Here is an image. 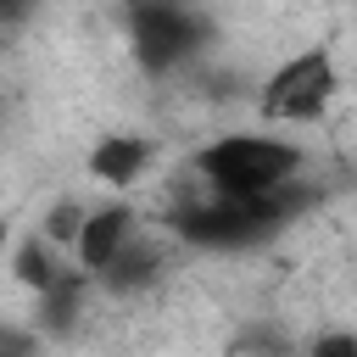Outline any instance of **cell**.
<instances>
[{"instance_id":"3957f363","label":"cell","mask_w":357,"mask_h":357,"mask_svg":"<svg viewBox=\"0 0 357 357\" xmlns=\"http://www.w3.org/2000/svg\"><path fill=\"white\" fill-rule=\"evenodd\" d=\"M134 45H139V61H145L151 73H162V67H173L178 56H190L195 22H190L184 11H173V6H139V11H134Z\"/></svg>"},{"instance_id":"6da1fadb","label":"cell","mask_w":357,"mask_h":357,"mask_svg":"<svg viewBox=\"0 0 357 357\" xmlns=\"http://www.w3.org/2000/svg\"><path fill=\"white\" fill-rule=\"evenodd\" d=\"M296 162H301L296 145L257 139V134H229V139H212L206 151H195L201 178L223 201H262V195H273L279 184H290Z\"/></svg>"},{"instance_id":"30bf717a","label":"cell","mask_w":357,"mask_h":357,"mask_svg":"<svg viewBox=\"0 0 357 357\" xmlns=\"http://www.w3.org/2000/svg\"><path fill=\"white\" fill-rule=\"evenodd\" d=\"M312 357H357V340L351 335H324V340H312Z\"/></svg>"},{"instance_id":"8992f818","label":"cell","mask_w":357,"mask_h":357,"mask_svg":"<svg viewBox=\"0 0 357 357\" xmlns=\"http://www.w3.org/2000/svg\"><path fill=\"white\" fill-rule=\"evenodd\" d=\"M45 301H39V318H45V329L50 335H67L73 324H78V301H84V273H61L50 290H39Z\"/></svg>"},{"instance_id":"277c9868","label":"cell","mask_w":357,"mask_h":357,"mask_svg":"<svg viewBox=\"0 0 357 357\" xmlns=\"http://www.w3.org/2000/svg\"><path fill=\"white\" fill-rule=\"evenodd\" d=\"M123 234H128V212L123 206H106V212H89L84 229H78V257L89 273H100L117 251H123Z\"/></svg>"},{"instance_id":"7c38bea8","label":"cell","mask_w":357,"mask_h":357,"mask_svg":"<svg viewBox=\"0 0 357 357\" xmlns=\"http://www.w3.org/2000/svg\"><path fill=\"white\" fill-rule=\"evenodd\" d=\"M0 251H6V223H0Z\"/></svg>"},{"instance_id":"ba28073f","label":"cell","mask_w":357,"mask_h":357,"mask_svg":"<svg viewBox=\"0 0 357 357\" xmlns=\"http://www.w3.org/2000/svg\"><path fill=\"white\" fill-rule=\"evenodd\" d=\"M17 279L33 284V290H50V284L61 279V268H56V257H50L45 240H28V245L17 251Z\"/></svg>"},{"instance_id":"52a82bcc","label":"cell","mask_w":357,"mask_h":357,"mask_svg":"<svg viewBox=\"0 0 357 357\" xmlns=\"http://www.w3.org/2000/svg\"><path fill=\"white\" fill-rule=\"evenodd\" d=\"M156 251H117L106 268H100V279L112 284V290H139V284H151L156 279Z\"/></svg>"},{"instance_id":"9c48e42d","label":"cell","mask_w":357,"mask_h":357,"mask_svg":"<svg viewBox=\"0 0 357 357\" xmlns=\"http://www.w3.org/2000/svg\"><path fill=\"white\" fill-rule=\"evenodd\" d=\"M78 229H84V212H78L73 201H61V206L45 218V234H50V240H78Z\"/></svg>"},{"instance_id":"7a4b0ae2","label":"cell","mask_w":357,"mask_h":357,"mask_svg":"<svg viewBox=\"0 0 357 357\" xmlns=\"http://www.w3.org/2000/svg\"><path fill=\"white\" fill-rule=\"evenodd\" d=\"M329 95H335V61H329L324 50H307V56L284 61V67L268 78V89H262V112H268V117H290V123H301V117H318Z\"/></svg>"},{"instance_id":"5b68a950","label":"cell","mask_w":357,"mask_h":357,"mask_svg":"<svg viewBox=\"0 0 357 357\" xmlns=\"http://www.w3.org/2000/svg\"><path fill=\"white\" fill-rule=\"evenodd\" d=\"M145 139H134V134H106L95 151H89V173L95 178H106V184H134L139 178V167H145Z\"/></svg>"},{"instance_id":"8fae6325","label":"cell","mask_w":357,"mask_h":357,"mask_svg":"<svg viewBox=\"0 0 357 357\" xmlns=\"http://www.w3.org/2000/svg\"><path fill=\"white\" fill-rule=\"evenodd\" d=\"M0 357H33V340L17 329H0Z\"/></svg>"}]
</instances>
